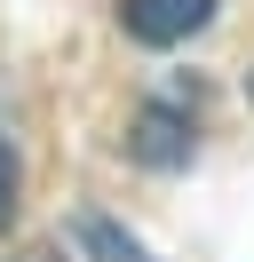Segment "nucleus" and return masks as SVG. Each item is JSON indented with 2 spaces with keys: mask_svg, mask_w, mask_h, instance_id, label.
Segmentation results:
<instances>
[{
  "mask_svg": "<svg viewBox=\"0 0 254 262\" xmlns=\"http://www.w3.org/2000/svg\"><path fill=\"white\" fill-rule=\"evenodd\" d=\"M206 16H215V0H119L127 40H143V48H175V40L206 32Z\"/></svg>",
  "mask_w": 254,
  "mask_h": 262,
  "instance_id": "f257e3e1",
  "label": "nucleus"
},
{
  "mask_svg": "<svg viewBox=\"0 0 254 262\" xmlns=\"http://www.w3.org/2000/svg\"><path fill=\"white\" fill-rule=\"evenodd\" d=\"M127 151H135L143 167H183L190 159V119L167 112V103H151V112H135V127H127Z\"/></svg>",
  "mask_w": 254,
  "mask_h": 262,
  "instance_id": "f03ea898",
  "label": "nucleus"
},
{
  "mask_svg": "<svg viewBox=\"0 0 254 262\" xmlns=\"http://www.w3.org/2000/svg\"><path fill=\"white\" fill-rule=\"evenodd\" d=\"M16 199H24V167H16V151L0 143V230L16 223Z\"/></svg>",
  "mask_w": 254,
  "mask_h": 262,
  "instance_id": "7ed1b4c3",
  "label": "nucleus"
},
{
  "mask_svg": "<svg viewBox=\"0 0 254 262\" xmlns=\"http://www.w3.org/2000/svg\"><path fill=\"white\" fill-rule=\"evenodd\" d=\"M88 246H103L111 262H143V254H135V246H127V238H119L111 223H88Z\"/></svg>",
  "mask_w": 254,
  "mask_h": 262,
  "instance_id": "20e7f679",
  "label": "nucleus"
},
{
  "mask_svg": "<svg viewBox=\"0 0 254 262\" xmlns=\"http://www.w3.org/2000/svg\"><path fill=\"white\" fill-rule=\"evenodd\" d=\"M16 262H56V246H32V254H16Z\"/></svg>",
  "mask_w": 254,
  "mask_h": 262,
  "instance_id": "39448f33",
  "label": "nucleus"
},
{
  "mask_svg": "<svg viewBox=\"0 0 254 262\" xmlns=\"http://www.w3.org/2000/svg\"><path fill=\"white\" fill-rule=\"evenodd\" d=\"M246 96H254V72H246Z\"/></svg>",
  "mask_w": 254,
  "mask_h": 262,
  "instance_id": "423d86ee",
  "label": "nucleus"
}]
</instances>
